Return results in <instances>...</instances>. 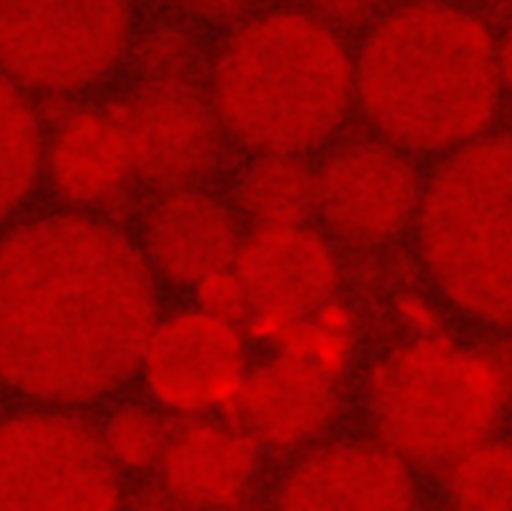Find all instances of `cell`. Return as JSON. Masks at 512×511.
Returning a JSON list of instances; mask_svg holds the SVG:
<instances>
[{"label":"cell","instance_id":"obj_6","mask_svg":"<svg viewBox=\"0 0 512 511\" xmlns=\"http://www.w3.org/2000/svg\"><path fill=\"white\" fill-rule=\"evenodd\" d=\"M135 0H0V72L32 96L83 95L132 57Z\"/></svg>","mask_w":512,"mask_h":511},{"label":"cell","instance_id":"obj_18","mask_svg":"<svg viewBox=\"0 0 512 511\" xmlns=\"http://www.w3.org/2000/svg\"><path fill=\"white\" fill-rule=\"evenodd\" d=\"M48 135L33 96L0 72V224L44 179Z\"/></svg>","mask_w":512,"mask_h":511},{"label":"cell","instance_id":"obj_7","mask_svg":"<svg viewBox=\"0 0 512 511\" xmlns=\"http://www.w3.org/2000/svg\"><path fill=\"white\" fill-rule=\"evenodd\" d=\"M98 426L36 405L0 419V510H111L126 498Z\"/></svg>","mask_w":512,"mask_h":511},{"label":"cell","instance_id":"obj_10","mask_svg":"<svg viewBox=\"0 0 512 511\" xmlns=\"http://www.w3.org/2000/svg\"><path fill=\"white\" fill-rule=\"evenodd\" d=\"M140 183L153 191L206 186L233 146L195 78H141L119 99Z\"/></svg>","mask_w":512,"mask_h":511},{"label":"cell","instance_id":"obj_3","mask_svg":"<svg viewBox=\"0 0 512 511\" xmlns=\"http://www.w3.org/2000/svg\"><path fill=\"white\" fill-rule=\"evenodd\" d=\"M204 87L248 155L321 153L355 114L354 48L304 5L258 6L207 57Z\"/></svg>","mask_w":512,"mask_h":511},{"label":"cell","instance_id":"obj_19","mask_svg":"<svg viewBox=\"0 0 512 511\" xmlns=\"http://www.w3.org/2000/svg\"><path fill=\"white\" fill-rule=\"evenodd\" d=\"M173 431V419L144 395L117 401L98 425L105 453L123 479L153 476Z\"/></svg>","mask_w":512,"mask_h":511},{"label":"cell","instance_id":"obj_25","mask_svg":"<svg viewBox=\"0 0 512 511\" xmlns=\"http://www.w3.org/2000/svg\"><path fill=\"white\" fill-rule=\"evenodd\" d=\"M498 63L504 93L512 98V23L498 39Z\"/></svg>","mask_w":512,"mask_h":511},{"label":"cell","instance_id":"obj_12","mask_svg":"<svg viewBox=\"0 0 512 511\" xmlns=\"http://www.w3.org/2000/svg\"><path fill=\"white\" fill-rule=\"evenodd\" d=\"M349 375L286 345L252 362L234 419L267 455L292 458L336 434L349 401Z\"/></svg>","mask_w":512,"mask_h":511},{"label":"cell","instance_id":"obj_15","mask_svg":"<svg viewBox=\"0 0 512 511\" xmlns=\"http://www.w3.org/2000/svg\"><path fill=\"white\" fill-rule=\"evenodd\" d=\"M245 224L209 185L155 191L138 219V248L161 287L194 291L233 267Z\"/></svg>","mask_w":512,"mask_h":511},{"label":"cell","instance_id":"obj_5","mask_svg":"<svg viewBox=\"0 0 512 511\" xmlns=\"http://www.w3.org/2000/svg\"><path fill=\"white\" fill-rule=\"evenodd\" d=\"M424 275L460 317L512 333V131L442 156L411 231Z\"/></svg>","mask_w":512,"mask_h":511},{"label":"cell","instance_id":"obj_9","mask_svg":"<svg viewBox=\"0 0 512 511\" xmlns=\"http://www.w3.org/2000/svg\"><path fill=\"white\" fill-rule=\"evenodd\" d=\"M252 362L245 327L194 303L162 311L137 378L147 399L182 422L233 410Z\"/></svg>","mask_w":512,"mask_h":511},{"label":"cell","instance_id":"obj_22","mask_svg":"<svg viewBox=\"0 0 512 511\" xmlns=\"http://www.w3.org/2000/svg\"><path fill=\"white\" fill-rule=\"evenodd\" d=\"M303 5L348 39L360 38L390 6L387 0H304Z\"/></svg>","mask_w":512,"mask_h":511},{"label":"cell","instance_id":"obj_23","mask_svg":"<svg viewBox=\"0 0 512 511\" xmlns=\"http://www.w3.org/2000/svg\"><path fill=\"white\" fill-rule=\"evenodd\" d=\"M192 294L195 296V305L246 329L248 303L233 267L206 279Z\"/></svg>","mask_w":512,"mask_h":511},{"label":"cell","instance_id":"obj_24","mask_svg":"<svg viewBox=\"0 0 512 511\" xmlns=\"http://www.w3.org/2000/svg\"><path fill=\"white\" fill-rule=\"evenodd\" d=\"M180 18L197 27L222 32L258 8L256 0H167Z\"/></svg>","mask_w":512,"mask_h":511},{"label":"cell","instance_id":"obj_16","mask_svg":"<svg viewBox=\"0 0 512 511\" xmlns=\"http://www.w3.org/2000/svg\"><path fill=\"white\" fill-rule=\"evenodd\" d=\"M44 177L68 209L99 213L140 183L119 101L69 113L48 135Z\"/></svg>","mask_w":512,"mask_h":511},{"label":"cell","instance_id":"obj_21","mask_svg":"<svg viewBox=\"0 0 512 511\" xmlns=\"http://www.w3.org/2000/svg\"><path fill=\"white\" fill-rule=\"evenodd\" d=\"M194 27L180 18L155 24L144 35L138 32L132 57L140 63L143 78H195L203 53Z\"/></svg>","mask_w":512,"mask_h":511},{"label":"cell","instance_id":"obj_2","mask_svg":"<svg viewBox=\"0 0 512 511\" xmlns=\"http://www.w3.org/2000/svg\"><path fill=\"white\" fill-rule=\"evenodd\" d=\"M354 62L355 113L415 158L483 137L501 110L498 39L450 0L388 6L358 38Z\"/></svg>","mask_w":512,"mask_h":511},{"label":"cell","instance_id":"obj_11","mask_svg":"<svg viewBox=\"0 0 512 511\" xmlns=\"http://www.w3.org/2000/svg\"><path fill=\"white\" fill-rule=\"evenodd\" d=\"M256 335L279 338L339 299L345 281L342 246L319 225L254 228L233 264Z\"/></svg>","mask_w":512,"mask_h":511},{"label":"cell","instance_id":"obj_17","mask_svg":"<svg viewBox=\"0 0 512 511\" xmlns=\"http://www.w3.org/2000/svg\"><path fill=\"white\" fill-rule=\"evenodd\" d=\"M231 204L243 224L286 227L315 218V174L307 158L249 155L231 180Z\"/></svg>","mask_w":512,"mask_h":511},{"label":"cell","instance_id":"obj_14","mask_svg":"<svg viewBox=\"0 0 512 511\" xmlns=\"http://www.w3.org/2000/svg\"><path fill=\"white\" fill-rule=\"evenodd\" d=\"M265 456L236 419L182 420L153 474L147 503L192 510L252 506L265 483Z\"/></svg>","mask_w":512,"mask_h":511},{"label":"cell","instance_id":"obj_13","mask_svg":"<svg viewBox=\"0 0 512 511\" xmlns=\"http://www.w3.org/2000/svg\"><path fill=\"white\" fill-rule=\"evenodd\" d=\"M270 501L282 510H409L423 492L418 471L375 435L336 432L288 459Z\"/></svg>","mask_w":512,"mask_h":511},{"label":"cell","instance_id":"obj_1","mask_svg":"<svg viewBox=\"0 0 512 511\" xmlns=\"http://www.w3.org/2000/svg\"><path fill=\"white\" fill-rule=\"evenodd\" d=\"M137 240L68 209L0 236V386L48 407L99 404L137 378L162 314Z\"/></svg>","mask_w":512,"mask_h":511},{"label":"cell","instance_id":"obj_20","mask_svg":"<svg viewBox=\"0 0 512 511\" xmlns=\"http://www.w3.org/2000/svg\"><path fill=\"white\" fill-rule=\"evenodd\" d=\"M441 476L445 501L454 509L512 510V440L495 435Z\"/></svg>","mask_w":512,"mask_h":511},{"label":"cell","instance_id":"obj_4","mask_svg":"<svg viewBox=\"0 0 512 511\" xmlns=\"http://www.w3.org/2000/svg\"><path fill=\"white\" fill-rule=\"evenodd\" d=\"M360 404L370 434L418 473L442 474L499 434L512 410V371L447 333L409 335L367 366Z\"/></svg>","mask_w":512,"mask_h":511},{"label":"cell","instance_id":"obj_8","mask_svg":"<svg viewBox=\"0 0 512 511\" xmlns=\"http://www.w3.org/2000/svg\"><path fill=\"white\" fill-rule=\"evenodd\" d=\"M417 159L369 129L340 135L313 165L319 227L360 252L411 234L426 183Z\"/></svg>","mask_w":512,"mask_h":511}]
</instances>
